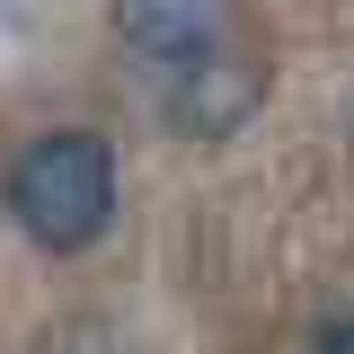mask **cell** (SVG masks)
<instances>
[{
  "instance_id": "obj_1",
  "label": "cell",
  "mask_w": 354,
  "mask_h": 354,
  "mask_svg": "<svg viewBox=\"0 0 354 354\" xmlns=\"http://www.w3.org/2000/svg\"><path fill=\"white\" fill-rule=\"evenodd\" d=\"M9 213L18 230L36 239L44 257H80L106 239L115 221V151L97 133L62 124V133H36L18 160H9Z\"/></svg>"
},
{
  "instance_id": "obj_2",
  "label": "cell",
  "mask_w": 354,
  "mask_h": 354,
  "mask_svg": "<svg viewBox=\"0 0 354 354\" xmlns=\"http://www.w3.org/2000/svg\"><path fill=\"white\" fill-rule=\"evenodd\" d=\"M266 97V62L248 53V44H221V53H204V62H186V71H169V124L186 133V142H230V133L257 115Z\"/></svg>"
},
{
  "instance_id": "obj_3",
  "label": "cell",
  "mask_w": 354,
  "mask_h": 354,
  "mask_svg": "<svg viewBox=\"0 0 354 354\" xmlns=\"http://www.w3.org/2000/svg\"><path fill=\"white\" fill-rule=\"evenodd\" d=\"M115 36L151 71H186L221 44H239V0H115Z\"/></svg>"
},
{
  "instance_id": "obj_4",
  "label": "cell",
  "mask_w": 354,
  "mask_h": 354,
  "mask_svg": "<svg viewBox=\"0 0 354 354\" xmlns=\"http://www.w3.org/2000/svg\"><path fill=\"white\" fill-rule=\"evenodd\" d=\"M310 354H354V310H337V319L310 337Z\"/></svg>"
}]
</instances>
